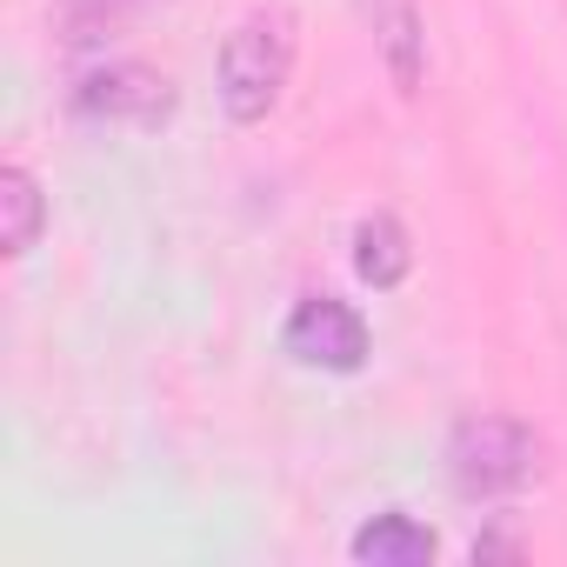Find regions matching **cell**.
<instances>
[{"label": "cell", "mask_w": 567, "mask_h": 567, "mask_svg": "<svg viewBox=\"0 0 567 567\" xmlns=\"http://www.w3.org/2000/svg\"><path fill=\"white\" fill-rule=\"evenodd\" d=\"M74 101H81L87 114H101V121L154 127V121H167V114H174V81H167V74H154V68H141V61H107V68L81 74Z\"/></svg>", "instance_id": "277c9868"}, {"label": "cell", "mask_w": 567, "mask_h": 567, "mask_svg": "<svg viewBox=\"0 0 567 567\" xmlns=\"http://www.w3.org/2000/svg\"><path fill=\"white\" fill-rule=\"evenodd\" d=\"M354 560H374V567H427L434 560V534L408 514H381L354 534Z\"/></svg>", "instance_id": "52a82bcc"}, {"label": "cell", "mask_w": 567, "mask_h": 567, "mask_svg": "<svg viewBox=\"0 0 567 567\" xmlns=\"http://www.w3.org/2000/svg\"><path fill=\"white\" fill-rule=\"evenodd\" d=\"M354 267L374 280V288H401L408 267H414V247H408V227L394 214H368L354 227Z\"/></svg>", "instance_id": "8992f818"}, {"label": "cell", "mask_w": 567, "mask_h": 567, "mask_svg": "<svg viewBox=\"0 0 567 567\" xmlns=\"http://www.w3.org/2000/svg\"><path fill=\"white\" fill-rule=\"evenodd\" d=\"M295 74V21L267 8V14H247L227 41H220V68H214V87H220V107L234 127H254L280 107V87Z\"/></svg>", "instance_id": "6da1fadb"}, {"label": "cell", "mask_w": 567, "mask_h": 567, "mask_svg": "<svg viewBox=\"0 0 567 567\" xmlns=\"http://www.w3.org/2000/svg\"><path fill=\"white\" fill-rule=\"evenodd\" d=\"M288 354L308 361V368H334V374H354L368 361V321L334 301V295H308L295 315H288Z\"/></svg>", "instance_id": "3957f363"}, {"label": "cell", "mask_w": 567, "mask_h": 567, "mask_svg": "<svg viewBox=\"0 0 567 567\" xmlns=\"http://www.w3.org/2000/svg\"><path fill=\"white\" fill-rule=\"evenodd\" d=\"M354 8L368 14L374 41H381V54H388L394 87L414 94L421 74H427V21H421V0H354Z\"/></svg>", "instance_id": "5b68a950"}, {"label": "cell", "mask_w": 567, "mask_h": 567, "mask_svg": "<svg viewBox=\"0 0 567 567\" xmlns=\"http://www.w3.org/2000/svg\"><path fill=\"white\" fill-rule=\"evenodd\" d=\"M48 227V194L28 167H8L0 174V240H8V254H28Z\"/></svg>", "instance_id": "ba28073f"}, {"label": "cell", "mask_w": 567, "mask_h": 567, "mask_svg": "<svg viewBox=\"0 0 567 567\" xmlns=\"http://www.w3.org/2000/svg\"><path fill=\"white\" fill-rule=\"evenodd\" d=\"M447 467H454L461 494L501 501V494H520L540 474V441L514 414H467L447 441Z\"/></svg>", "instance_id": "7a4b0ae2"}]
</instances>
